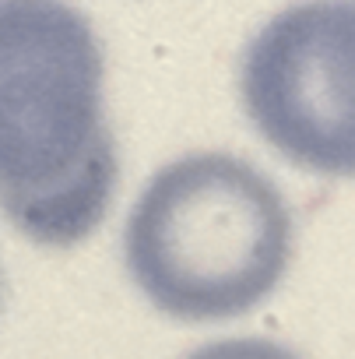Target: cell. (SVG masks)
<instances>
[{
	"label": "cell",
	"mask_w": 355,
	"mask_h": 359,
	"mask_svg": "<svg viewBox=\"0 0 355 359\" xmlns=\"http://www.w3.org/2000/svg\"><path fill=\"white\" fill-rule=\"evenodd\" d=\"M106 130L88 18L67 0H0V194L50 187Z\"/></svg>",
	"instance_id": "7a4b0ae2"
},
{
	"label": "cell",
	"mask_w": 355,
	"mask_h": 359,
	"mask_svg": "<svg viewBox=\"0 0 355 359\" xmlns=\"http://www.w3.org/2000/svg\"><path fill=\"white\" fill-rule=\"evenodd\" d=\"M120 180L116 144L106 130L95 148L60 180L39 191L0 194L4 219L39 247H74L99 229Z\"/></svg>",
	"instance_id": "277c9868"
},
{
	"label": "cell",
	"mask_w": 355,
	"mask_h": 359,
	"mask_svg": "<svg viewBox=\"0 0 355 359\" xmlns=\"http://www.w3.org/2000/svg\"><path fill=\"white\" fill-rule=\"evenodd\" d=\"M239 92L264 141L292 165L355 176V0H299L246 46Z\"/></svg>",
	"instance_id": "3957f363"
},
{
	"label": "cell",
	"mask_w": 355,
	"mask_h": 359,
	"mask_svg": "<svg viewBox=\"0 0 355 359\" xmlns=\"http://www.w3.org/2000/svg\"><path fill=\"white\" fill-rule=\"evenodd\" d=\"M187 359H299V355L271 338H225L190 352Z\"/></svg>",
	"instance_id": "5b68a950"
},
{
	"label": "cell",
	"mask_w": 355,
	"mask_h": 359,
	"mask_svg": "<svg viewBox=\"0 0 355 359\" xmlns=\"http://www.w3.org/2000/svg\"><path fill=\"white\" fill-rule=\"evenodd\" d=\"M0 296H4V282H0Z\"/></svg>",
	"instance_id": "8992f818"
},
{
	"label": "cell",
	"mask_w": 355,
	"mask_h": 359,
	"mask_svg": "<svg viewBox=\"0 0 355 359\" xmlns=\"http://www.w3.org/2000/svg\"><path fill=\"white\" fill-rule=\"evenodd\" d=\"M123 261L141 296L172 320L215 324L257 310L292 261V212L239 155L194 151L137 194Z\"/></svg>",
	"instance_id": "6da1fadb"
}]
</instances>
